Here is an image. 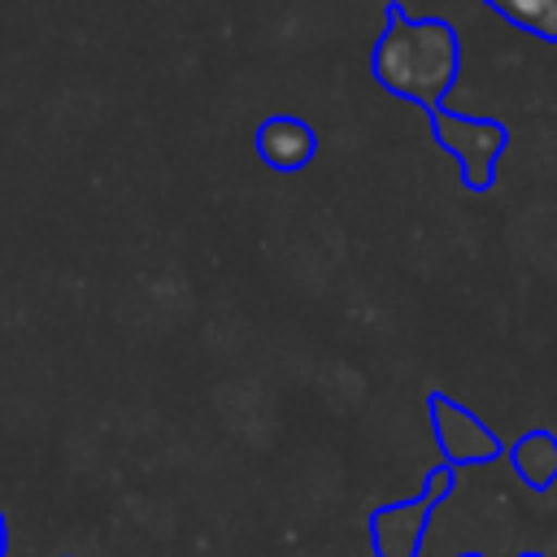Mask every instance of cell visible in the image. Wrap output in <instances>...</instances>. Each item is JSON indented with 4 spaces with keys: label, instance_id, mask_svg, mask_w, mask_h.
<instances>
[{
    "label": "cell",
    "instance_id": "cell-6",
    "mask_svg": "<svg viewBox=\"0 0 557 557\" xmlns=\"http://www.w3.org/2000/svg\"><path fill=\"white\" fill-rule=\"evenodd\" d=\"M513 470H518V479L527 483V487H535V492H544V487H553V479H557V435H548V431H527L518 444H513Z\"/></svg>",
    "mask_w": 557,
    "mask_h": 557
},
{
    "label": "cell",
    "instance_id": "cell-8",
    "mask_svg": "<svg viewBox=\"0 0 557 557\" xmlns=\"http://www.w3.org/2000/svg\"><path fill=\"white\" fill-rule=\"evenodd\" d=\"M0 557H4V522H0Z\"/></svg>",
    "mask_w": 557,
    "mask_h": 557
},
{
    "label": "cell",
    "instance_id": "cell-7",
    "mask_svg": "<svg viewBox=\"0 0 557 557\" xmlns=\"http://www.w3.org/2000/svg\"><path fill=\"white\" fill-rule=\"evenodd\" d=\"M483 4L496 9L500 17H509L513 26L557 44V0H483Z\"/></svg>",
    "mask_w": 557,
    "mask_h": 557
},
{
    "label": "cell",
    "instance_id": "cell-5",
    "mask_svg": "<svg viewBox=\"0 0 557 557\" xmlns=\"http://www.w3.org/2000/svg\"><path fill=\"white\" fill-rule=\"evenodd\" d=\"M252 148H257L261 165H270L278 174H296L318 157V131L296 113H270L257 126Z\"/></svg>",
    "mask_w": 557,
    "mask_h": 557
},
{
    "label": "cell",
    "instance_id": "cell-9",
    "mask_svg": "<svg viewBox=\"0 0 557 557\" xmlns=\"http://www.w3.org/2000/svg\"><path fill=\"white\" fill-rule=\"evenodd\" d=\"M527 557H540V553H527Z\"/></svg>",
    "mask_w": 557,
    "mask_h": 557
},
{
    "label": "cell",
    "instance_id": "cell-2",
    "mask_svg": "<svg viewBox=\"0 0 557 557\" xmlns=\"http://www.w3.org/2000/svg\"><path fill=\"white\" fill-rule=\"evenodd\" d=\"M431 117V135L440 148H448L461 165V183L470 191H487L496 178V157L509 144V131L492 117H466V113H448L444 104L422 109Z\"/></svg>",
    "mask_w": 557,
    "mask_h": 557
},
{
    "label": "cell",
    "instance_id": "cell-3",
    "mask_svg": "<svg viewBox=\"0 0 557 557\" xmlns=\"http://www.w3.org/2000/svg\"><path fill=\"white\" fill-rule=\"evenodd\" d=\"M448 487H453V466H440V470L426 479L422 496L379 509L374 522H370V531H374V553H379V557H418L426 518H431V509L448 496Z\"/></svg>",
    "mask_w": 557,
    "mask_h": 557
},
{
    "label": "cell",
    "instance_id": "cell-1",
    "mask_svg": "<svg viewBox=\"0 0 557 557\" xmlns=\"http://www.w3.org/2000/svg\"><path fill=\"white\" fill-rule=\"evenodd\" d=\"M457 65H461V48L448 22L409 17L396 0L387 4V26L370 52V74L383 91L418 109H431L457 83Z\"/></svg>",
    "mask_w": 557,
    "mask_h": 557
},
{
    "label": "cell",
    "instance_id": "cell-4",
    "mask_svg": "<svg viewBox=\"0 0 557 557\" xmlns=\"http://www.w3.org/2000/svg\"><path fill=\"white\" fill-rule=\"evenodd\" d=\"M426 405H431V426H435V440H440L448 466H479V461H492L500 453L496 435L470 409L448 400L444 392H435Z\"/></svg>",
    "mask_w": 557,
    "mask_h": 557
}]
</instances>
